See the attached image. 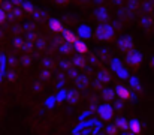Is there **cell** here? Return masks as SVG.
Here are the masks:
<instances>
[{"label":"cell","instance_id":"8fae6325","mask_svg":"<svg viewBox=\"0 0 154 135\" xmlns=\"http://www.w3.org/2000/svg\"><path fill=\"white\" fill-rule=\"evenodd\" d=\"M5 20H6V12L3 9H0V24L5 23Z\"/></svg>","mask_w":154,"mask_h":135},{"label":"cell","instance_id":"6da1fadb","mask_svg":"<svg viewBox=\"0 0 154 135\" xmlns=\"http://www.w3.org/2000/svg\"><path fill=\"white\" fill-rule=\"evenodd\" d=\"M96 38L100 39V41L112 39V38H114V30H112V27L108 26V24H100V26L96 29Z\"/></svg>","mask_w":154,"mask_h":135},{"label":"cell","instance_id":"4fadbf2b","mask_svg":"<svg viewBox=\"0 0 154 135\" xmlns=\"http://www.w3.org/2000/svg\"><path fill=\"white\" fill-rule=\"evenodd\" d=\"M151 66H153V68H154V59H153V60H151Z\"/></svg>","mask_w":154,"mask_h":135},{"label":"cell","instance_id":"277c9868","mask_svg":"<svg viewBox=\"0 0 154 135\" xmlns=\"http://www.w3.org/2000/svg\"><path fill=\"white\" fill-rule=\"evenodd\" d=\"M115 93H117V96H118L121 101H129V99L132 98V93H130V90L127 89L126 86H117Z\"/></svg>","mask_w":154,"mask_h":135},{"label":"cell","instance_id":"52a82bcc","mask_svg":"<svg viewBox=\"0 0 154 135\" xmlns=\"http://www.w3.org/2000/svg\"><path fill=\"white\" fill-rule=\"evenodd\" d=\"M50 27L52 32H63V24L58 20H51L50 21Z\"/></svg>","mask_w":154,"mask_h":135},{"label":"cell","instance_id":"7a4b0ae2","mask_svg":"<svg viewBox=\"0 0 154 135\" xmlns=\"http://www.w3.org/2000/svg\"><path fill=\"white\" fill-rule=\"evenodd\" d=\"M141 62H142V54H141L139 51L132 50V51L127 53V63H129V65H132V66L136 68V66L141 65Z\"/></svg>","mask_w":154,"mask_h":135},{"label":"cell","instance_id":"30bf717a","mask_svg":"<svg viewBox=\"0 0 154 135\" xmlns=\"http://www.w3.org/2000/svg\"><path fill=\"white\" fill-rule=\"evenodd\" d=\"M64 39L67 41V42H72V44H75L78 39H76V36L72 33V32H64Z\"/></svg>","mask_w":154,"mask_h":135},{"label":"cell","instance_id":"7c38bea8","mask_svg":"<svg viewBox=\"0 0 154 135\" xmlns=\"http://www.w3.org/2000/svg\"><path fill=\"white\" fill-rule=\"evenodd\" d=\"M123 135H133V134H130V132H124Z\"/></svg>","mask_w":154,"mask_h":135},{"label":"cell","instance_id":"8992f818","mask_svg":"<svg viewBox=\"0 0 154 135\" xmlns=\"http://www.w3.org/2000/svg\"><path fill=\"white\" fill-rule=\"evenodd\" d=\"M129 131H130V134H133V135H141V132H142V125H141V122L136 120V119L130 120V122H129Z\"/></svg>","mask_w":154,"mask_h":135},{"label":"cell","instance_id":"3957f363","mask_svg":"<svg viewBox=\"0 0 154 135\" xmlns=\"http://www.w3.org/2000/svg\"><path fill=\"white\" fill-rule=\"evenodd\" d=\"M99 116L102 117L103 120H111L112 116H114L112 107H111L109 104H103V105H100V108H99Z\"/></svg>","mask_w":154,"mask_h":135},{"label":"cell","instance_id":"5b68a950","mask_svg":"<svg viewBox=\"0 0 154 135\" xmlns=\"http://www.w3.org/2000/svg\"><path fill=\"white\" fill-rule=\"evenodd\" d=\"M118 45H120V50H121V51H126V53H129V51L133 50V42H132V39L127 38V36L121 38V39L118 41Z\"/></svg>","mask_w":154,"mask_h":135},{"label":"cell","instance_id":"9c48e42d","mask_svg":"<svg viewBox=\"0 0 154 135\" xmlns=\"http://www.w3.org/2000/svg\"><path fill=\"white\" fill-rule=\"evenodd\" d=\"M115 125H117V128H120V129H123V131L129 129V122H126L123 117H118L117 122H115Z\"/></svg>","mask_w":154,"mask_h":135},{"label":"cell","instance_id":"5bb4252c","mask_svg":"<svg viewBox=\"0 0 154 135\" xmlns=\"http://www.w3.org/2000/svg\"><path fill=\"white\" fill-rule=\"evenodd\" d=\"M0 3H2V2H0Z\"/></svg>","mask_w":154,"mask_h":135},{"label":"cell","instance_id":"ba28073f","mask_svg":"<svg viewBox=\"0 0 154 135\" xmlns=\"http://www.w3.org/2000/svg\"><path fill=\"white\" fill-rule=\"evenodd\" d=\"M73 45H75L76 51H78V53H81V54L87 53V50H88V48H87V45H85V42H82V41H79V39H78V41H76Z\"/></svg>","mask_w":154,"mask_h":135}]
</instances>
